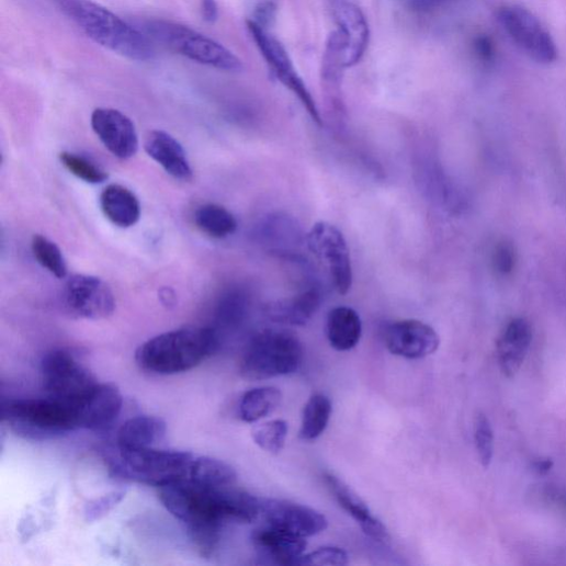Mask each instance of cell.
Here are the masks:
<instances>
[{
    "label": "cell",
    "instance_id": "cell-1",
    "mask_svg": "<svg viewBox=\"0 0 566 566\" xmlns=\"http://www.w3.org/2000/svg\"><path fill=\"white\" fill-rule=\"evenodd\" d=\"M160 499L169 512L183 522L197 551L212 557L219 547L223 528L237 522L240 497L233 486L208 488L183 480L160 488Z\"/></svg>",
    "mask_w": 566,
    "mask_h": 566
},
{
    "label": "cell",
    "instance_id": "cell-2",
    "mask_svg": "<svg viewBox=\"0 0 566 566\" xmlns=\"http://www.w3.org/2000/svg\"><path fill=\"white\" fill-rule=\"evenodd\" d=\"M53 2L98 45L131 60L149 61L156 57L155 43L144 32L92 0Z\"/></svg>",
    "mask_w": 566,
    "mask_h": 566
},
{
    "label": "cell",
    "instance_id": "cell-3",
    "mask_svg": "<svg viewBox=\"0 0 566 566\" xmlns=\"http://www.w3.org/2000/svg\"><path fill=\"white\" fill-rule=\"evenodd\" d=\"M219 346L220 336L214 328H183L140 344L135 352V361L148 373L177 375L202 364Z\"/></svg>",
    "mask_w": 566,
    "mask_h": 566
},
{
    "label": "cell",
    "instance_id": "cell-4",
    "mask_svg": "<svg viewBox=\"0 0 566 566\" xmlns=\"http://www.w3.org/2000/svg\"><path fill=\"white\" fill-rule=\"evenodd\" d=\"M2 421L14 434L33 442L56 440L79 429L75 407L49 396L3 401Z\"/></svg>",
    "mask_w": 566,
    "mask_h": 566
},
{
    "label": "cell",
    "instance_id": "cell-5",
    "mask_svg": "<svg viewBox=\"0 0 566 566\" xmlns=\"http://www.w3.org/2000/svg\"><path fill=\"white\" fill-rule=\"evenodd\" d=\"M304 361V349L294 335L279 330H263L247 344L239 364L240 375L249 381H262L298 372Z\"/></svg>",
    "mask_w": 566,
    "mask_h": 566
},
{
    "label": "cell",
    "instance_id": "cell-6",
    "mask_svg": "<svg viewBox=\"0 0 566 566\" xmlns=\"http://www.w3.org/2000/svg\"><path fill=\"white\" fill-rule=\"evenodd\" d=\"M142 30L154 43L190 60L227 72L242 70L241 60L233 52L188 26L151 20Z\"/></svg>",
    "mask_w": 566,
    "mask_h": 566
},
{
    "label": "cell",
    "instance_id": "cell-7",
    "mask_svg": "<svg viewBox=\"0 0 566 566\" xmlns=\"http://www.w3.org/2000/svg\"><path fill=\"white\" fill-rule=\"evenodd\" d=\"M115 471L122 476L162 488L188 480L195 455L189 452L159 450H118Z\"/></svg>",
    "mask_w": 566,
    "mask_h": 566
},
{
    "label": "cell",
    "instance_id": "cell-8",
    "mask_svg": "<svg viewBox=\"0 0 566 566\" xmlns=\"http://www.w3.org/2000/svg\"><path fill=\"white\" fill-rule=\"evenodd\" d=\"M41 373L47 395L73 407L99 384L77 356L64 349L53 350L44 356Z\"/></svg>",
    "mask_w": 566,
    "mask_h": 566
},
{
    "label": "cell",
    "instance_id": "cell-9",
    "mask_svg": "<svg viewBox=\"0 0 566 566\" xmlns=\"http://www.w3.org/2000/svg\"><path fill=\"white\" fill-rule=\"evenodd\" d=\"M247 27L274 77L301 100L314 122L321 126L324 121L318 105L286 48L252 20L247 21Z\"/></svg>",
    "mask_w": 566,
    "mask_h": 566
},
{
    "label": "cell",
    "instance_id": "cell-10",
    "mask_svg": "<svg viewBox=\"0 0 566 566\" xmlns=\"http://www.w3.org/2000/svg\"><path fill=\"white\" fill-rule=\"evenodd\" d=\"M498 21L512 43L532 60L550 65L557 58L556 45L542 23L528 10L510 5L498 12Z\"/></svg>",
    "mask_w": 566,
    "mask_h": 566
},
{
    "label": "cell",
    "instance_id": "cell-11",
    "mask_svg": "<svg viewBox=\"0 0 566 566\" xmlns=\"http://www.w3.org/2000/svg\"><path fill=\"white\" fill-rule=\"evenodd\" d=\"M63 303L72 317L92 321L111 317L116 307L106 282L89 274H73L67 280Z\"/></svg>",
    "mask_w": 566,
    "mask_h": 566
},
{
    "label": "cell",
    "instance_id": "cell-12",
    "mask_svg": "<svg viewBox=\"0 0 566 566\" xmlns=\"http://www.w3.org/2000/svg\"><path fill=\"white\" fill-rule=\"evenodd\" d=\"M306 244L329 268L336 291L346 296L353 285V270L347 240L336 226L319 222L307 234Z\"/></svg>",
    "mask_w": 566,
    "mask_h": 566
},
{
    "label": "cell",
    "instance_id": "cell-13",
    "mask_svg": "<svg viewBox=\"0 0 566 566\" xmlns=\"http://www.w3.org/2000/svg\"><path fill=\"white\" fill-rule=\"evenodd\" d=\"M261 516L268 525L305 539L326 531L329 525L321 512L287 500L261 499Z\"/></svg>",
    "mask_w": 566,
    "mask_h": 566
},
{
    "label": "cell",
    "instance_id": "cell-14",
    "mask_svg": "<svg viewBox=\"0 0 566 566\" xmlns=\"http://www.w3.org/2000/svg\"><path fill=\"white\" fill-rule=\"evenodd\" d=\"M91 126L107 151L120 160L133 158L138 150L134 123L115 109L99 107L91 115Z\"/></svg>",
    "mask_w": 566,
    "mask_h": 566
},
{
    "label": "cell",
    "instance_id": "cell-15",
    "mask_svg": "<svg viewBox=\"0 0 566 566\" xmlns=\"http://www.w3.org/2000/svg\"><path fill=\"white\" fill-rule=\"evenodd\" d=\"M384 341L392 354L410 360L432 355L441 344L438 332L418 320L390 324L384 332Z\"/></svg>",
    "mask_w": 566,
    "mask_h": 566
},
{
    "label": "cell",
    "instance_id": "cell-16",
    "mask_svg": "<svg viewBox=\"0 0 566 566\" xmlns=\"http://www.w3.org/2000/svg\"><path fill=\"white\" fill-rule=\"evenodd\" d=\"M332 14L344 44V66H356L365 56L370 44L369 22L361 9L351 0H332Z\"/></svg>",
    "mask_w": 566,
    "mask_h": 566
},
{
    "label": "cell",
    "instance_id": "cell-17",
    "mask_svg": "<svg viewBox=\"0 0 566 566\" xmlns=\"http://www.w3.org/2000/svg\"><path fill=\"white\" fill-rule=\"evenodd\" d=\"M123 396L112 383H99L76 407L79 429L103 431L118 417Z\"/></svg>",
    "mask_w": 566,
    "mask_h": 566
},
{
    "label": "cell",
    "instance_id": "cell-18",
    "mask_svg": "<svg viewBox=\"0 0 566 566\" xmlns=\"http://www.w3.org/2000/svg\"><path fill=\"white\" fill-rule=\"evenodd\" d=\"M251 540L263 563L280 566H299L301 558L307 548L305 537L270 525L256 530Z\"/></svg>",
    "mask_w": 566,
    "mask_h": 566
},
{
    "label": "cell",
    "instance_id": "cell-19",
    "mask_svg": "<svg viewBox=\"0 0 566 566\" xmlns=\"http://www.w3.org/2000/svg\"><path fill=\"white\" fill-rule=\"evenodd\" d=\"M145 149L148 156L176 180L190 182L193 179L186 152L171 134L161 129L150 132L145 142Z\"/></svg>",
    "mask_w": 566,
    "mask_h": 566
},
{
    "label": "cell",
    "instance_id": "cell-20",
    "mask_svg": "<svg viewBox=\"0 0 566 566\" xmlns=\"http://www.w3.org/2000/svg\"><path fill=\"white\" fill-rule=\"evenodd\" d=\"M324 479L338 503L361 525L367 536L381 543L390 541L385 525L371 513L355 491L333 474L326 473Z\"/></svg>",
    "mask_w": 566,
    "mask_h": 566
},
{
    "label": "cell",
    "instance_id": "cell-21",
    "mask_svg": "<svg viewBox=\"0 0 566 566\" xmlns=\"http://www.w3.org/2000/svg\"><path fill=\"white\" fill-rule=\"evenodd\" d=\"M258 240L271 252L297 258L296 251L306 241L299 225L290 216L275 214L264 218L256 231Z\"/></svg>",
    "mask_w": 566,
    "mask_h": 566
},
{
    "label": "cell",
    "instance_id": "cell-22",
    "mask_svg": "<svg viewBox=\"0 0 566 566\" xmlns=\"http://www.w3.org/2000/svg\"><path fill=\"white\" fill-rule=\"evenodd\" d=\"M532 341L531 325L522 318L511 320L497 342L498 361L502 373L512 377L520 370Z\"/></svg>",
    "mask_w": 566,
    "mask_h": 566
},
{
    "label": "cell",
    "instance_id": "cell-23",
    "mask_svg": "<svg viewBox=\"0 0 566 566\" xmlns=\"http://www.w3.org/2000/svg\"><path fill=\"white\" fill-rule=\"evenodd\" d=\"M321 303L320 291L312 287L293 298L268 304L264 307V314L273 322L304 327L317 314Z\"/></svg>",
    "mask_w": 566,
    "mask_h": 566
},
{
    "label": "cell",
    "instance_id": "cell-24",
    "mask_svg": "<svg viewBox=\"0 0 566 566\" xmlns=\"http://www.w3.org/2000/svg\"><path fill=\"white\" fill-rule=\"evenodd\" d=\"M165 419L140 415L127 419L117 433V450H139L157 448L167 437Z\"/></svg>",
    "mask_w": 566,
    "mask_h": 566
},
{
    "label": "cell",
    "instance_id": "cell-25",
    "mask_svg": "<svg viewBox=\"0 0 566 566\" xmlns=\"http://www.w3.org/2000/svg\"><path fill=\"white\" fill-rule=\"evenodd\" d=\"M100 205L105 217L120 228H129L137 224L140 217L138 199L128 189L111 184L100 196Z\"/></svg>",
    "mask_w": 566,
    "mask_h": 566
},
{
    "label": "cell",
    "instance_id": "cell-26",
    "mask_svg": "<svg viewBox=\"0 0 566 566\" xmlns=\"http://www.w3.org/2000/svg\"><path fill=\"white\" fill-rule=\"evenodd\" d=\"M327 336L331 347L344 352L354 349L362 337L359 314L349 307H337L328 315Z\"/></svg>",
    "mask_w": 566,
    "mask_h": 566
},
{
    "label": "cell",
    "instance_id": "cell-27",
    "mask_svg": "<svg viewBox=\"0 0 566 566\" xmlns=\"http://www.w3.org/2000/svg\"><path fill=\"white\" fill-rule=\"evenodd\" d=\"M188 480L208 488H225L235 485L237 473L223 461L195 455Z\"/></svg>",
    "mask_w": 566,
    "mask_h": 566
},
{
    "label": "cell",
    "instance_id": "cell-28",
    "mask_svg": "<svg viewBox=\"0 0 566 566\" xmlns=\"http://www.w3.org/2000/svg\"><path fill=\"white\" fill-rule=\"evenodd\" d=\"M282 400V393L275 387L264 386L246 392L238 406L239 418L245 422H257L272 414Z\"/></svg>",
    "mask_w": 566,
    "mask_h": 566
},
{
    "label": "cell",
    "instance_id": "cell-29",
    "mask_svg": "<svg viewBox=\"0 0 566 566\" xmlns=\"http://www.w3.org/2000/svg\"><path fill=\"white\" fill-rule=\"evenodd\" d=\"M194 222L200 230L215 239L227 238L238 228L236 217L217 204L200 206L194 214Z\"/></svg>",
    "mask_w": 566,
    "mask_h": 566
},
{
    "label": "cell",
    "instance_id": "cell-30",
    "mask_svg": "<svg viewBox=\"0 0 566 566\" xmlns=\"http://www.w3.org/2000/svg\"><path fill=\"white\" fill-rule=\"evenodd\" d=\"M332 414V404L325 394H315L307 401L302 421L301 438L315 441L327 430Z\"/></svg>",
    "mask_w": 566,
    "mask_h": 566
},
{
    "label": "cell",
    "instance_id": "cell-31",
    "mask_svg": "<svg viewBox=\"0 0 566 566\" xmlns=\"http://www.w3.org/2000/svg\"><path fill=\"white\" fill-rule=\"evenodd\" d=\"M32 250L37 262L58 279H65L68 267L60 248L43 235H35Z\"/></svg>",
    "mask_w": 566,
    "mask_h": 566
},
{
    "label": "cell",
    "instance_id": "cell-32",
    "mask_svg": "<svg viewBox=\"0 0 566 566\" xmlns=\"http://www.w3.org/2000/svg\"><path fill=\"white\" fill-rule=\"evenodd\" d=\"M288 431L286 420L274 419L256 428L252 431V439L262 451L278 455L285 448Z\"/></svg>",
    "mask_w": 566,
    "mask_h": 566
},
{
    "label": "cell",
    "instance_id": "cell-33",
    "mask_svg": "<svg viewBox=\"0 0 566 566\" xmlns=\"http://www.w3.org/2000/svg\"><path fill=\"white\" fill-rule=\"evenodd\" d=\"M249 303L245 294L233 292L227 294L217 308L218 326L225 329H237L248 315Z\"/></svg>",
    "mask_w": 566,
    "mask_h": 566
},
{
    "label": "cell",
    "instance_id": "cell-34",
    "mask_svg": "<svg viewBox=\"0 0 566 566\" xmlns=\"http://www.w3.org/2000/svg\"><path fill=\"white\" fill-rule=\"evenodd\" d=\"M63 166L76 178L89 184H101L107 180V173L92 161L71 152L60 155Z\"/></svg>",
    "mask_w": 566,
    "mask_h": 566
},
{
    "label": "cell",
    "instance_id": "cell-35",
    "mask_svg": "<svg viewBox=\"0 0 566 566\" xmlns=\"http://www.w3.org/2000/svg\"><path fill=\"white\" fill-rule=\"evenodd\" d=\"M475 443L483 466L488 468L494 456V432L484 414H478L475 420Z\"/></svg>",
    "mask_w": 566,
    "mask_h": 566
},
{
    "label": "cell",
    "instance_id": "cell-36",
    "mask_svg": "<svg viewBox=\"0 0 566 566\" xmlns=\"http://www.w3.org/2000/svg\"><path fill=\"white\" fill-rule=\"evenodd\" d=\"M349 564L348 553L336 546H324L301 558L299 566L320 565V566H342Z\"/></svg>",
    "mask_w": 566,
    "mask_h": 566
},
{
    "label": "cell",
    "instance_id": "cell-37",
    "mask_svg": "<svg viewBox=\"0 0 566 566\" xmlns=\"http://www.w3.org/2000/svg\"><path fill=\"white\" fill-rule=\"evenodd\" d=\"M125 493L113 491L86 506L84 517L88 522L100 520L114 509L124 498Z\"/></svg>",
    "mask_w": 566,
    "mask_h": 566
},
{
    "label": "cell",
    "instance_id": "cell-38",
    "mask_svg": "<svg viewBox=\"0 0 566 566\" xmlns=\"http://www.w3.org/2000/svg\"><path fill=\"white\" fill-rule=\"evenodd\" d=\"M517 252L509 242H500L494 252L493 262L495 269L501 274H509L514 269Z\"/></svg>",
    "mask_w": 566,
    "mask_h": 566
},
{
    "label": "cell",
    "instance_id": "cell-39",
    "mask_svg": "<svg viewBox=\"0 0 566 566\" xmlns=\"http://www.w3.org/2000/svg\"><path fill=\"white\" fill-rule=\"evenodd\" d=\"M406 2L412 11L431 12L451 2V0H406Z\"/></svg>",
    "mask_w": 566,
    "mask_h": 566
},
{
    "label": "cell",
    "instance_id": "cell-40",
    "mask_svg": "<svg viewBox=\"0 0 566 566\" xmlns=\"http://www.w3.org/2000/svg\"><path fill=\"white\" fill-rule=\"evenodd\" d=\"M202 18L206 23L214 24L219 18L216 0H201Z\"/></svg>",
    "mask_w": 566,
    "mask_h": 566
},
{
    "label": "cell",
    "instance_id": "cell-41",
    "mask_svg": "<svg viewBox=\"0 0 566 566\" xmlns=\"http://www.w3.org/2000/svg\"><path fill=\"white\" fill-rule=\"evenodd\" d=\"M275 9L272 4L265 3L261 4L254 13V19L252 20L259 26L265 29L267 25L270 24V21L274 18Z\"/></svg>",
    "mask_w": 566,
    "mask_h": 566
},
{
    "label": "cell",
    "instance_id": "cell-42",
    "mask_svg": "<svg viewBox=\"0 0 566 566\" xmlns=\"http://www.w3.org/2000/svg\"><path fill=\"white\" fill-rule=\"evenodd\" d=\"M553 467V463L550 460L537 461L534 463L533 468L540 475L547 474Z\"/></svg>",
    "mask_w": 566,
    "mask_h": 566
},
{
    "label": "cell",
    "instance_id": "cell-43",
    "mask_svg": "<svg viewBox=\"0 0 566 566\" xmlns=\"http://www.w3.org/2000/svg\"><path fill=\"white\" fill-rule=\"evenodd\" d=\"M551 497L566 510V495L553 493Z\"/></svg>",
    "mask_w": 566,
    "mask_h": 566
}]
</instances>
